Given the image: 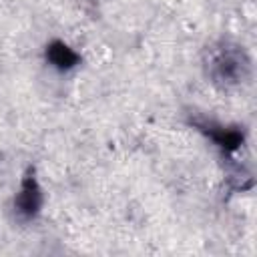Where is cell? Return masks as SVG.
I'll return each instance as SVG.
<instances>
[{"label":"cell","mask_w":257,"mask_h":257,"mask_svg":"<svg viewBox=\"0 0 257 257\" xmlns=\"http://www.w3.org/2000/svg\"><path fill=\"white\" fill-rule=\"evenodd\" d=\"M38 203H40L38 189H36L34 181H30V179H28V181L24 183V187H22L20 195H18V209H20L22 213L32 215V213L38 209Z\"/></svg>","instance_id":"cell-1"},{"label":"cell","mask_w":257,"mask_h":257,"mask_svg":"<svg viewBox=\"0 0 257 257\" xmlns=\"http://www.w3.org/2000/svg\"><path fill=\"white\" fill-rule=\"evenodd\" d=\"M48 58H50V62H52L54 66H58V68H70V66L76 62V54H74L68 46H64L62 42L50 44V48H48Z\"/></svg>","instance_id":"cell-2"}]
</instances>
